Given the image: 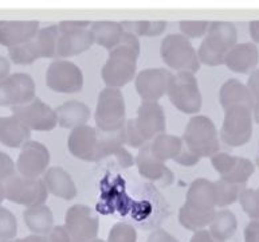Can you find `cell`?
<instances>
[{"mask_svg": "<svg viewBox=\"0 0 259 242\" xmlns=\"http://www.w3.org/2000/svg\"><path fill=\"white\" fill-rule=\"evenodd\" d=\"M139 55V38L125 32L121 42L109 51L108 61L101 70V77L106 88L121 89L135 78Z\"/></svg>", "mask_w": 259, "mask_h": 242, "instance_id": "obj_1", "label": "cell"}, {"mask_svg": "<svg viewBox=\"0 0 259 242\" xmlns=\"http://www.w3.org/2000/svg\"><path fill=\"white\" fill-rule=\"evenodd\" d=\"M165 113L159 102L143 101L137 108L136 118H131L125 124L126 145L141 148L151 143L156 136L165 133Z\"/></svg>", "mask_w": 259, "mask_h": 242, "instance_id": "obj_2", "label": "cell"}, {"mask_svg": "<svg viewBox=\"0 0 259 242\" xmlns=\"http://www.w3.org/2000/svg\"><path fill=\"white\" fill-rule=\"evenodd\" d=\"M238 43V31L231 22H211L207 35L203 38L197 49L200 63L207 66H221L225 57Z\"/></svg>", "mask_w": 259, "mask_h": 242, "instance_id": "obj_3", "label": "cell"}, {"mask_svg": "<svg viewBox=\"0 0 259 242\" xmlns=\"http://www.w3.org/2000/svg\"><path fill=\"white\" fill-rule=\"evenodd\" d=\"M183 143L187 148L200 157H212L219 152V133L217 125L207 116L197 114L188 121L184 133Z\"/></svg>", "mask_w": 259, "mask_h": 242, "instance_id": "obj_4", "label": "cell"}, {"mask_svg": "<svg viewBox=\"0 0 259 242\" xmlns=\"http://www.w3.org/2000/svg\"><path fill=\"white\" fill-rule=\"evenodd\" d=\"M94 120L101 132H116L126 124L124 94L117 88H104L98 94Z\"/></svg>", "mask_w": 259, "mask_h": 242, "instance_id": "obj_5", "label": "cell"}, {"mask_svg": "<svg viewBox=\"0 0 259 242\" xmlns=\"http://www.w3.org/2000/svg\"><path fill=\"white\" fill-rule=\"evenodd\" d=\"M160 55L166 66L172 70L190 71L192 74L200 70V61L191 41L182 34H169L160 46Z\"/></svg>", "mask_w": 259, "mask_h": 242, "instance_id": "obj_6", "label": "cell"}, {"mask_svg": "<svg viewBox=\"0 0 259 242\" xmlns=\"http://www.w3.org/2000/svg\"><path fill=\"white\" fill-rule=\"evenodd\" d=\"M58 26L43 27L24 45L8 49V57L15 65H31L36 59L55 58Z\"/></svg>", "mask_w": 259, "mask_h": 242, "instance_id": "obj_7", "label": "cell"}, {"mask_svg": "<svg viewBox=\"0 0 259 242\" xmlns=\"http://www.w3.org/2000/svg\"><path fill=\"white\" fill-rule=\"evenodd\" d=\"M170 104L182 113H199L203 105V96L195 74L190 71H178L170 79L168 88Z\"/></svg>", "mask_w": 259, "mask_h": 242, "instance_id": "obj_8", "label": "cell"}, {"mask_svg": "<svg viewBox=\"0 0 259 242\" xmlns=\"http://www.w3.org/2000/svg\"><path fill=\"white\" fill-rule=\"evenodd\" d=\"M219 136L226 145L232 148L247 144L252 136V110L246 106H234L225 110Z\"/></svg>", "mask_w": 259, "mask_h": 242, "instance_id": "obj_9", "label": "cell"}, {"mask_svg": "<svg viewBox=\"0 0 259 242\" xmlns=\"http://www.w3.org/2000/svg\"><path fill=\"white\" fill-rule=\"evenodd\" d=\"M3 184L6 200L16 205H23L26 207L38 206L46 203L49 196V191L42 178L28 179L15 174L7 180H4Z\"/></svg>", "mask_w": 259, "mask_h": 242, "instance_id": "obj_10", "label": "cell"}, {"mask_svg": "<svg viewBox=\"0 0 259 242\" xmlns=\"http://www.w3.org/2000/svg\"><path fill=\"white\" fill-rule=\"evenodd\" d=\"M46 85L57 93H78L83 88V73L69 59H54L47 67Z\"/></svg>", "mask_w": 259, "mask_h": 242, "instance_id": "obj_11", "label": "cell"}, {"mask_svg": "<svg viewBox=\"0 0 259 242\" xmlns=\"http://www.w3.org/2000/svg\"><path fill=\"white\" fill-rule=\"evenodd\" d=\"M66 230L71 242H90L97 238L100 218L86 205H73L65 215Z\"/></svg>", "mask_w": 259, "mask_h": 242, "instance_id": "obj_12", "label": "cell"}, {"mask_svg": "<svg viewBox=\"0 0 259 242\" xmlns=\"http://www.w3.org/2000/svg\"><path fill=\"white\" fill-rule=\"evenodd\" d=\"M36 98V85L27 73H14L0 81V106L26 105Z\"/></svg>", "mask_w": 259, "mask_h": 242, "instance_id": "obj_13", "label": "cell"}, {"mask_svg": "<svg viewBox=\"0 0 259 242\" xmlns=\"http://www.w3.org/2000/svg\"><path fill=\"white\" fill-rule=\"evenodd\" d=\"M50 163V152L46 145L35 140H28L20 148V153L15 163L18 175L38 179L45 175Z\"/></svg>", "mask_w": 259, "mask_h": 242, "instance_id": "obj_14", "label": "cell"}, {"mask_svg": "<svg viewBox=\"0 0 259 242\" xmlns=\"http://www.w3.org/2000/svg\"><path fill=\"white\" fill-rule=\"evenodd\" d=\"M11 110L12 114L31 131L49 132L58 125L55 110L38 97L26 105L14 106Z\"/></svg>", "mask_w": 259, "mask_h": 242, "instance_id": "obj_15", "label": "cell"}, {"mask_svg": "<svg viewBox=\"0 0 259 242\" xmlns=\"http://www.w3.org/2000/svg\"><path fill=\"white\" fill-rule=\"evenodd\" d=\"M211 163L215 171L219 174V179L228 183L246 184L255 171V164L246 157L232 156L230 153L218 152L211 157Z\"/></svg>", "mask_w": 259, "mask_h": 242, "instance_id": "obj_16", "label": "cell"}, {"mask_svg": "<svg viewBox=\"0 0 259 242\" xmlns=\"http://www.w3.org/2000/svg\"><path fill=\"white\" fill-rule=\"evenodd\" d=\"M174 73L166 69H145L136 75V92L143 101L157 102L168 93Z\"/></svg>", "mask_w": 259, "mask_h": 242, "instance_id": "obj_17", "label": "cell"}, {"mask_svg": "<svg viewBox=\"0 0 259 242\" xmlns=\"http://www.w3.org/2000/svg\"><path fill=\"white\" fill-rule=\"evenodd\" d=\"M90 28V27H89ZM89 28L58 27L55 58L65 59L79 55L93 46L94 39Z\"/></svg>", "mask_w": 259, "mask_h": 242, "instance_id": "obj_18", "label": "cell"}, {"mask_svg": "<svg viewBox=\"0 0 259 242\" xmlns=\"http://www.w3.org/2000/svg\"><path fill=\"white\" fill-rule=\"evenodd\" d=\"M135 163L137 166L140 175L145 179L151 180V182H155V183L159 184L160 187L170 186L174 182V172L166 167L164 162L153 156L149 143L140 148L135 159Z\"/></svg>", "mask_w": 259, "mask_h": 242, "instance_id": "obj_19", "label": "cell"}, {"mask_svg": "<svg viewBox=\"0 0 259 242\" xmlns=\"http://www.w3.org/2000/svg\"><path fill=\"white\" fill-rule=\"evenodd\" d=\"M98 140L96 149V162L102 160L108 156H116L122 167H129L133 163V159L125 149L126 135L125 127L116 132H101L97 129Z\"/></svg>", "mask_w": 259, "mask_h": 242, "instance_id": "obj_20", "label": "cell"}, {"mask_svg": "<svg viewBox=\"0 0 259 242\" xmlns=\"http://www.w3.org/2000/svg\"><path fill=\"white\" fill-rule=\"evenodd\" d=\"M98 133L97 128L83 124L71 129L67 139V148L74 157L83 162H96Z\"/></svg>", "mask_w": 259, "mask_h": 242, "instance_id": "obj_21", "label": "cell"}, {"mask_svg": "<svg viewBox=\"0 0 259 242\" xmlns=\"http://www.w3.org/2000/svg\"><path fill=\"white\" fill-rule=\"evenodd\" d=\"M40 30L38 20H7L0 22V45L8 49L31 41Z\"/></svg>", "mask_w": 259, "mask_h": 242, "instance_id": "obj_22", "label": "cell"}, {"mask_svg": "<svg viewBox=\"0 0 259 242\" xmlns=\"http://www.w3.org/2000/svg\"><path fill=\"white\" fill-rule=\"evenodd\" d=\"M259 62V50L255 43H236L225 57L226 66L238 74H251Z\"/></svg>", "mask_w": 259, "mask_h": 242, "instance_id": "obj_23", "label": "cell"}, {"mask_svg": "<svg viewBox=\"0 0 259 242\" xmlns=\"http://www.w3.org/2000/svg\"><path fill=\"white\" fill-rule=\"evenodd\" d=\"M42 179L49 194L57 196L59 199L73 200L78 195L77 186L74 183L73 178L70 176L69 172L59 166L47 168Z\"/></svg>", "mask_w": 259, "mask_h": 242, "instance_id": "obj_24", "label": "cell"}, {"mask_svg": "<svg viewBox=\"0 0 259 242\" xmlns=\"http://www.w3.org/2000/svg\"><path fill=\"white\" fill-rule=\"evenodd\" d=\"M219 102H221L223 110H227L234 106H246L252 110L255 105V101H254L247 85L234 78L228 79L221 86Z\"/></svg>", "mask_w": 259, "mask_h": 242, "instance_id": "obj_25", "label": "cell"}, {"mask_svg": "<svg viewBox=\"0 0 259 242\" xmlns=\"http://www.w3.org/2000/svg\"><path fill=\"white\" fill-rule=\"evenodd\" d=\"M184 203L197 210H217L215 183L205 178L195 179L188 187Z\"/></svg>", "mask_w": 259, "mask_h": 242, "instance_id": "obj_26", "label": "cell"}, {"mask_svg": "<svg viewBox=\"0 0 259 242\" xmlns=\"http://www.w3.org/2000/svg\"><path fill=\"white\" fill-rule=\"evenodd\" d=\"M31 137V129H28L18 117L7 116L0 117V143L8 148H22Z\"/></svg>", "mask_w": 259, "mask_h": 242, "instance_id": "obj_27", "label": "cell"}, {"mask_svg": "<svg viewBox=\"0 0 259 242\" xmlns=\"http://www.w3.org/2000/svg\"><path fill=\"white\" fill-rule=\"evenodd\" d=\"M57 123L66 129H74L79 125L86 124L90 118V109L85 102L71 100L63 102L55 109Z\"/></svg>", "mask_w": 259, "mask_h": 242, "instance_id": "obj_28", "label": "cell"}, {"mask_svg": "<svg viewBox=\"0 0 259 242\" xmlns=\"http://www.w3.org/2000/svg\"><path fill=\"white\" fill-rule=\"evenodd\" d=\"M89 30L93 35L94 43L108 49L109 51L121 42L125 34L122 24L120 22H112V20L92 22Z\"/></svg>", "mask_w": 259, "mask_h": 242, "instance_id": "obj_29", "label": "cell"}, {"mask_svg": "<svg viewBox=\"0 0 259 242\" xmlns=\"http://www.w3.org/2000/svg\"><path fill=\"white\" fill-rule=\"evenodd\" d=\"M23 219L32 234L47 235L54 227L53 211L46 203L27 207L23 213Z\"/></svg>", "mask_w": 259, "mask_h": 242, "instance_id": "obj_30", "label": "cell"}, {"mask_svg": "<svg viewBox=\"0 0 259 242\" xmlns=\"http://www.w3.org/2000/svg\"><path fill=\"white\" fill-rule=\"evenodd\" d=\"M215 214L217 210H197L195 207L184 203L179 210V222L184 229L195 233L208 227Z\"/></svg>", "mask_w": 259, "mask_h": 242, "instance_id": "obj_31", "label": "cell"}, {"mask_svg": "<svg viewBox=\"0 0 259 242\" xmlns=\"http://www.w3.org/2000/svg\"><path fill=\"white\" fill-rule=\"evenodd\" d=\"M153 156L161 162L175 160L183 147V139L168 133H161L149 143Z\"/></svg>", "mask_w": 259, "mask_h": 242, "instance_id": "obj_32", "label": "cell"}, {"mask_svg": "<svg viewBox=\"0 0 259 242\" xmlns=\"http://www.w3.org/2000/svg\"><path fill=\"white\" fill-rule=\"evenodd\" d=\"M209 234L213 239L226 242L235 234L238 229V221L231 210H219L209 223Z\"/></svg>", "mask_w": 259, "mask_h": 242, "instance_id": "obj_33", "label": "cell"}, {"mask_svg": "<svg viewBox=\"0 0 259 242\" xmlns=\"http://www.w3.org/2000/svg\"><path fill=\"white\" fill-rule=\"evenodd\" d=\"M121 24H122L125 32H129L137 38L159 36L166 30L165 20H152V22L151 20H132V22L125 20V22H121Z\"/></svg>", "mask_w": 259, "mask_h": 242, "instance_id": "obj_34", "label": "cell"}, {"mask_svg": "<svg viewBox=\"0 0 259 242\" xmlns=\"http://www.w3.org/2000/svg\"><path fill=\"white\" fill-rule=\"evenodd\" d=\"M213 183L217 190V207H227L235 203L239 199L242 191L246 188V184L228 183L223 179H218Z\"/></svg>", "mask_w": 259, "mask_h": 242, "instance_id": "obj_35", "label": "cell"}, {"mask_svg": "<svg viewBox=\"0 0 259 242\" xmlns=\"http://www.w3.org/2000/svg\"><path fill=\"white\" fill-rule=\"evenodd\" d=\"M238 202L248 218L259 219V188L246 187L239 195Z\"/></svg>", "mask_w": 259, "mask_h": 242, "instance_id": "obj_36", "label": "cell"}, {"mask_svg": "<svg viewBox=\"0 0 259 242\" xmlns=\"http://www.w3.org/2000/svg\"><path fill=\"white\" fill-rule=\"evenodd\" d=\"M18 233L16 217L7 207L0 206V241H12Z\"/></svg>", "mask_w": 259, "mask_h": 242, "instance_id": "obj_37", "label": "cell"}, {"mask_svg": "<svg viewBox=\"0 0 259 242\" xmlns=\"http://www.w3.org/2000/svg\"><path fill=\"white\" fill-rule=\"evenodd\" d=\"M211 22L208 20H182L179 22V28L182 35L187 36L188 39H199L204 38L208 32Z\"/></svg>", "mask_w": 259, "mask_h": 242, "instance_id": "obj_38", "label": "cell"}, {"mask_svg": "<svg viewBox=\"0 0 259 242\" xmlns=\"http://www.w3.org/2000/svg\"><path fill=\"white\" fill-rule=\"evenodd\" d=\"M108 242H137V231L131 223L118 222L109 231Z\"/></svg>", "mask_w": 259, "mask_h": 242, "instance_id": "obj_39", "label": "cell"}, {"mask_svg": "<svg viewBox=\"0 0 259 242\" xmlns=\"http://www.w3.org/2000/svg\"><path fill=\"white\" fill-rule=\"evenodd\" d=\"M16 174L15 163L12 160L10 155L4 152H0V180L4 182L8 178H11L12 175Z\"/></svg>", "mask_w": 259, "mask_h": 242, "instance_id": "obj_40", "label": "cell"}, {"mask_svg": "<svg viewBox=\"0 0 259 242\" xmlns=\"http://www.w3.org/2000/svg\"><path fill=\"white\" fill-rule=\"evenodd\" d=\"M199 160H200V157L195 155L192 151H190L187 148V145L183 143L182 151H180V153L176 156L174 162H176L180 166H184V167H191V166H195V164L199 163Z\"/></svg>", "mask_w": 259, "mask_h": 242, "instance_id": "obj_41", "label": "cell"}, {"mask_svg": "<svg viewBox=\"0 0 259 242\" xmlns=\"http://www.w3.org/2000/svg\"><path fill=\"white\" fill-rule=\"evenodd\" d=\"M49 242H71L69 233L63 225H58L51 229V231L46 235Z\"/></svg>", "mask_w": 259, "mask_h": 242, "instance_id": "obj_42", "label": "cell"}, {"mask_svg": "<svg viewBox=\"0 0 259 242\" xmlns=\"http://www.w3.org/2000/svg\"><path fill=\"white\" fill-rule=\"evenodd\" d=\"M244 242H259V219H251L244 227Z\"/></svg>", "mask_w": 259, "mask_h": 242, "instance_id": "obj_43", "label": "cell"}, {"mask_svg": "<svg viewBox=\"0 0 259 242\" xmlns=\"http://www.w3.org/2000/svg\"><path fill=\"white\" fill-rule=\"evenodd\" d=\"M147 242H179L175 238L174 235L169 234L168 231L164 229H157V230L152 231L149 237H148Z\"/></svg>", "mask_w": 259, "mask_h": 242, "instance_id": "obj_44", "label": "cell"}, {"mask_svg": "<svg viewBox=\"0 0 259 242\" xmlns=\"http://www.w3.org/2000/svg\"><path fill=\"white\" fill-rule=\"evenodd\" d=\"M247 88L252 94L255 104H259V69H255L248 77Z\"/></svg>", "mask_w": 259, "mask_h": 242, "instance_id": "obj_45", "label": "cell"}, {"mask_svg": "<svg viewBox=\"0 0 259 242\" xmlns=\"http://www.w3.org/2000/svg\"><path fill=\"white\" fill-rule=\"evenodd\" d=\"M92 22L89 20H62L58 27L62 28H89Z\"/></svg>", "mask_w": 259, "mask_h": 242, "instance_id": "obj_46", "label": "cell"}, {"mask_svg": "<svg viewBox=\"0 0 259 242\" xmlns=\"http://www.w3.org/2000/svg\"><path fill=\"white\" fill-rule=\"evenodd\" d=\"M215 239L211 237L209 231L207 229H203V230L195 231L194 235L191 237L190 242H213Z\"/></svg>", "mask_w": 259, "mask_h": 242, "instance_id": "obj_47", "label": "cell"}, {"mask_svg": "<svg viewBox=\"0 0 259 242\" xmlns=\"http://www.w3.org/2000/svg\"><path fill=\"white\" fill-rule=\"evenodd\" d=\"M10 66H11L10 61L6 57H3V55H0V81L7 78L8 75H10Z\"/></svg>", "mask_w": 259, "mask_h": 242, "instance_id": "obj_48", "label": "cell"}, {"mask_svg": "<svg viewBox=\"0 0 259 242\" xmlns=\"http://www.w3.org/2000/svg\"><path fill=\"white\" fill-rule=\"evenodd\" d=\"M250 36L252 43H259V20L250 22Z\"/></svg>", "mask_w": 259, "mask_h": 242, "instance_id": "obj_49", "label": "cell"}, {"mask_svg": "<svg viewBox=\"0 0 259 242\" xmlns=\"http://www.w3.org/2000/svg\"><path fill=\"white\" fill-rule=\"evenodd\" d=\"M16 242H49L47 241L46 235H38V234H31L24 237V238L15 239Z\"/></svg>", "mask_w": 259, "mask_h": 242, "instance_id": "obj_50", "label": "cell"}, {"mask_svg": "<svg viewBox=\"0 0 259 242\" xmlns=\"http://www.w3.org/2000/svg\"><path fill=\"white\" fill-rule=\"evenodd\" d=\"M252 120L255 121L256 124H259V104H255L252 108Z\"/></svg>", "mask_w": 259, "mask_h": 242, "instance_id": "obj_51", "label": "cell"}, {"mask_svg": "<svg viewBox=\"0 0 259 242\" xmlns=\"http://www.w3.org/2000/svg\"><path fill=\"white\" fill-rule=\"evenodd\" d=\"M6 200V194H4V184L3 182L0 180V206H2V202Z\"/></svg>", "mask_w": 259, "mask_h": 242, "instance_id": "obj_52", "label": "cell"}, {"mask_svg": "<svg viewBox=\"0 0 259 242\" xmlns=\"http://www.w3.org/2000/svg\"><path fill=\"white\" fill-rule=\"evenodd\" d=\"M256 166L259 167V147H258V153H256Z\"/></svg>", "mask_w": 259, "mask_h": 242, "instance_id": "obj_53", "label": "cell"}, {"mask_svg": "<svg viewBox=\"0 0 259 242\" xmlns=\"http://www.w3.org/2000/svg\"><path fill=\"white\" fill-rule=\"evenodd\" d=\"M90 242H108V241H104V239H100V238H96V239H93V241H90Z\"/></svg>", "mask_w": 259, "mask_h": 242, "instance_id": "obj_54", "label": "cell"}, {"mask_svg": "<svg viewBox=\"0 0 259 242\" xmlns=\"http://www.w3.org/2000/svg\"><path fill=\"white\" fill-rule=\"evenodd\" d=\"M7 242H16V241H15V239H12V241H7Z\"/></svg>", "mask_w": 259, "mask_h": 242, "instance_id": "obj_55", "label": "cell"}, {"mask_svg": "<svg viewBox=\"0 0 259 242\" xmlns=\"http://www.w3.org/2000/svg\"><path fill=\"white\" fill-rule=\"evenodd\" d=\"M213 242H223V241H218V239H215V241H213Z\"/></svg>", "mask_w": 259, "mask_h": 242, "instance_id": "obj_56", "label": "cell"}, {"mask_svg": "<svg viewBox=\"0 0 259 242\" xmlns=\"http://www.w3.org/2000/svg\"><path fill=\"white\" fill-rule=\"evenodd\" d=\"M0 242H7V241H0Z\"/></svg>", "mask_w": 259, "mask_h": 242, "instance_id": "obj_57", "label": "cell"}]
</instances>
